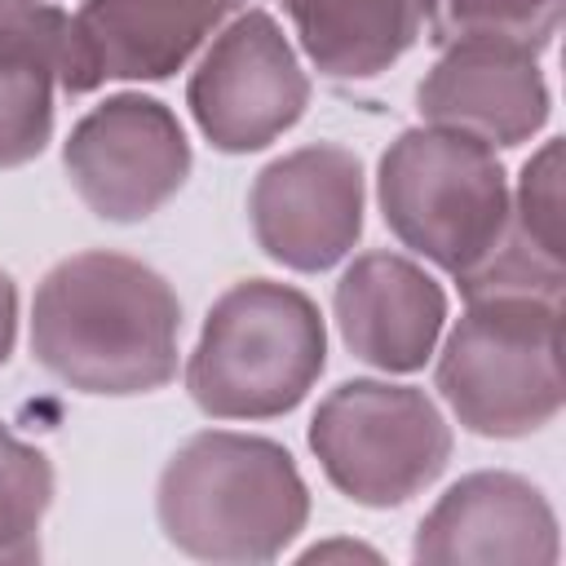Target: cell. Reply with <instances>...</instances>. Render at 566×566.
Segmentation results:
<instances>
[{
    "label": "cell",
    "instance_id": "1",
    "mask_svg": "<svg viewBox=\"0 0 566 566\" xmlns=\"http://www.w3.org/2000/svg\"><path fill=\"white\" fill-rule=\"evenodd\" d=\"M181 301L172 283L124 252L57 261L31 301L35 363L80 394H150L177 376Z\"/></svg>",
    "mask_w": 566,
    "mask_h": 566
},
{
    "label": "cell",
    "instance_id": "2",
    "mask_svg": "<svg viewBox=\"0 0 566 566\" xmlns=\"http://www.w3.org/2000/svg\"><path fill=\"white\" fill-rule=\"evenodd\" d=\"M168 544L199 562H274L310 522V486L287 447L256 433L203 429L172 451L155 486Z\"/></svg>",
    "mask_w": 566,
    "mask_h": 566
},
{
    "label": "cell",
    "instance_id": "3",
    "mask_svg": "<svg viewBox=\"0 0 566 566\" xmlns=\"http://www.w3.org/2000/svg\"><path fill=\"white\" fill-rule=\"evenodd\" d=\"M327 367L318 305L274 279L221 292L186 358V394L212 420H270L292 411Z\"/></svg>",
    "mask_w": 566,
    "mask_h": 566
},
{
    "label": "cell",
    "instance_id": "4",
    "mask_svg": "<svg viewBox=\"0 0 566 566\" xmlns=\"http://www.w3.org/2000/svg\"><path fill=\"white\" fill-rule=\"evenodd\" d=\"M433 385L478 438H526L562 411V296L478 292L442 340Z\"/></svg>",
    "mask_w": 566,
    "mask_h": 566
},
{
    "label": "cell",
    "instance_id": "5",
    "mask_svg": "<svg viewBox=\"0 0 566 566\" xmlns=\"http://www.w3.org/2000/svg\"><path fill=\"white\" fill-rule=\"evenodd\" d=\"M376 203L402 248L464 283L500 252L513 190L495 146L420 124L398 133L380 155Z\"/></svg>",
    "mask_w": 566,
    "mask_h": 566
},
{
    "label": "cell",
    "instance_id": "6",
    "mask_svg": "<svg viewBox=\"0 0 566 566\" xmlns=\"http://www.w3.org/2000/svg\"><path fill=\"white\" fill-rule=\"evenodd\" d=\"M310 451L340 495L363 509H394L447 469L451 424L416 385L345 380L318 402Z\"/></svg>",
    "mask_w": 566,
    "mask_h": 566
},
{
    "label": "cell",
    "instance_id": "7",
    "mask_svg": "<svg viewBox=\"0 0 566 566\" xmlns=\"http://www.w3.org/2000/svg\"><path fill=\"white\" fill-rule=\"evenodd\" d=\"M186 106L212 150L248 155L283 137L310 106V75L265 9L212 35L186 84Z\"/></svg>",
    "mask_w": 566,
    "mask_h": 566
},
{
    "label": "cell",
    "instance_id": "8",
    "mask_svg": "<svg viewBox=\"0 0 566 566\" xmlns=\"http://www.w3.org/2000/svg\"><path fill=\"white\" fill-rule=\"evenodd\" d=\"M62 168L93 217L133 226L186 186L190 142L159 97L115 93L71 128Z\"/></svg>",
    "mask_w": 566,
    "mask_h": 566
},
{
    "label": "cell",
    "instance_id": "9",
    "mask_svg": "<svg viewBox=\"0 0 566 566\" xmlns=\"http://www.w3.org/2000/svg\"><path fill=\"white\" fill-rule=\"evenodd\" d=\"M256 248L301 274L332 270L363 234V164L354 150L314 142L265 164L248 195Z\"/></svg>",
    "mask_w": 566,
    "mask_h": 566
},
{
    "label": "cell",
    "instance_id": "10",
    "mask_svg": "<svg viewBox=\"0 0 566 566\" xmlns=\"http://www.w3.org/2000/svg\"><path fill=\"white\" fill-rule=\"evenodd\" d=\"M234 9L239 0H84L66 18L62 88L80 97L106 80H168Z\"/></svg>",
    "mask_w": 566,
    "mask_h": 566
},
{
    "label": "cell",
    "instance_id": "11",
    "mask_svg": "<svg viewBox=\"0 0 566 566\" xmlns=\"http://www.w3.org/2000/svg\"><path fill=\"white\" fill-rule=\"evenodd\" d=\"M557 553L553 504L535 482L504 469H482L447 486L411 539V557L429 566H553Z\"/></svg>",
    "mask_w": 566,
    "mask_h": 566
},
{
    "label": "cell",
    "instance_id": "12",
    "mask_svg": "<svg viewBox=\"0 0 566 566\" xmlns=\"http://www.w3.org/2000/svg\"><path fill=\"white\" fill-rule=\"evenodd\" d=\"M416 106L424 124L469 133L486 146H522L548 124V80L531 49L460 40L438 49Z\"/></svg>",
    "mask_w": 566,
    "mask_h": 566
},
{
    "label": "cell",
    "instance_id": "13",
    "mask_svg": "<svg viewBox=\"0 0 566 566\" xmlns=\"http://www.w3.org/2000/svg\"><path fill=\"white\" fill-rule=\"evenodd\" d=\"M340 340L376 371H420L447 323L442 283L398 252H363L332 292Z\"/></svg>",
    "mask_w": 566,
    "mask_h": 566
},
{
    "label": "cell",
    "instance_id": "14",
    "mask_svg": "<svg viewBox=\"0 0 566 566\" xmlns=\"http://www.w3.org/2000/svg\"><path fill=\"white\" fill-rule=\"evenodd\" d=\"M66 13L49 0H0V168L31 164L53 142Z\"/></svg>",
    "mask_w": 566,
    "mask_h": 566
},
{
    "label": "cell",
    "instance_id": "15",
    "mask_svg": "<svg viewBox=\"0 0 566 566\" xmlns=\"http://www.w3.org/2000/svg\"><path fill=\"white\" fill-rule=\"evenodd\" d=\"M433 4L438 0H283L310 66L340 84L389 71L424 35Z\"/></svg>",
    "mask_w": 566,
    "mask_h": 566
},
{
    "label": "cell",
    "instance_id": "16",
    "mask_svg": "<svg viewBox=\"0 0 566 566\" xmlns=\"http://www.w3.org/2000/svg\"><path fill=\"white\" fill-rule=\"evenodd\" d=\"M566 0H438L429 18L433 49L460 40H491L544 53L562 27Z\"/></svg>",
    "mask_w": 566,
    "mask_h": 566
},
{
    "label": "cell",
    "instance_id": "17",
    "mask_svg": "<svg viewBox=\"0 0 566 566\" xmlns=\"http://www.w3.org/2000/svg\"><path fill=\"white\" fill-rule=\"evenodd\" d=\"M53 500V464L0 424V562L40 557V522Z\"/></svg>",
    "mask_w": 566,
    "mask_h": 566
},
{
    "label": "cell",
    "instance_id": "18",
    "mask_svg": "<svg viewBox=\"0 0 566 566\" xmlns=\"http://www.w3.org/2000/svg\"><path fill=\"white\" fill-rule=\"evenodd\" d=\"M504 239L544 265H562V142L557 137L526 159Z\"/></svg>",
    "mask_w": 566,
    "mask_h": 566
},
{
    "label": "cell",
    "instance_id": "19",
    "mask_svg": "<svg viewBox=\"0 0 566 566\" xmlns=\"http://www.w3.org/2000/svg\"><path fill=\"white\" fill-rule=\"evenodd\" d=\"M13 340H18V287H13V279L0 270V367H4L9 354H13Z\"/></svg>",
    "mask_w": 566,
    "mask_h": 566
}]
</instances>
